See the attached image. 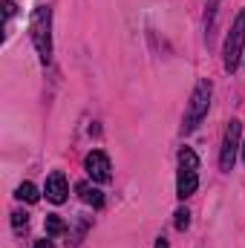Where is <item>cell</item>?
Segmentation results:
<instances>
[{
	"instance_id": "cell-1",
	"label": "cell",
	"mask_w": 245,
	"mask_h": 248,
	"mask_svg": "<svg viewBox=\"0 0 245 248\" xmlns=\"http://www.w3.org/2000/svg\"><path fill=\"white\" fill-rule=\"evenodd\" d=\"M49 26H52V12H49L46 6L35 9L29 29H32V44H35L41 61H49V55H52V35H49Z\"/></svg>"
},
{
	"instance_id": "cell-2",
	"label": "cell",
	"mask_w": 245,
	"mask_h": 248,
	"mask_svg": "<svg viewBox=\"0 0 245 248\" xmlns=\"http://www.w3.org/2000/svg\"><path fill=\"white\" fill-rule=\"evenodd\" d=\"M211 93H214L211 81H199V84L193 87V93H190V101H187V113H184V133L196 130V124L205 119V113H208V104H211Z\"/></svg>"
},
{
	"instance_id": "cell-3",
	"label": "cell",
	"mask_w": 245,
	"mask_h": 248,
	"mask_svg": "<svg viewBox=\"0 0 245 248\" xmlns=\"http://www.w3.org/2000/svg\"><path fill=\"white\" fill-rule=\"evenodd\" d=\"M243 46H245V9L237 15L234 26H231V35L225 41V69L234 72L240 66V58H243Z\"/></svg>"
},
{
	"instance_id": "cell-4",
	"label": "cell",
	"mask_w": 245,
	"mask_h": 248,
	"mask_svg": "<svg viewBox=\"0 0 245 248\" xmlns=\"http://www.w3.org/2000/svg\"><path fill=\"white\" fill-rule=\"evenodd\" d=\"M240 136H243V124L231 119L228 130H225V141H222V153H219V168L222 170H234L237 162V150H240Z\"/></svg>"
},
{
	"instance_id": "cell-5",
	"label": "cell",
	"mask_w": 245,
	"mask_h": 248,
	"mask_svg": "<svg viewBox=\"0 0 245 248\" xmlns=\"http://www.w3.org/2000/svg\"><path fill=\"white\" fill-rule=\"evenodd\" d=\"M84 170H87V176H90L92 182H110V179H113L110 159H107V153H101V150H92V153L84 159Z\"/></svg>"
},
{
	"instance_id": "cell-6",
	"label": "cell",
	"mask_w": 245,
	"mask_h": 248,
	"mask_svg": "<svg viewBox=\"0 0 245 248\" xmlns=\"http://www.w3.org/2000/svg\"><path fill=\"white\" fill-rule=\"evenodd\" d=\"M66 193H69V185H66L63 173H58V170L49 173V179H46V199L61 205V202H66Z\"/></svg>"
},
{
	"instance_id": "cell-7",
	"label": "cell",
	"mask_w": 245,
	"mask_h": 248,
	"mask_svg": "<svg viewBox=\"0 0 245 248\" xmlns=\"http://www.w3.org/2000/svg\"><path fill=\"white\" fill-rule=\"evenodd\" d=\"M196 187H199L196 170H179V182H176V193H179V199L193 196V193H196Z\"/></svg>"
},
{
	"instance_id": "cell-8",
	"label": "cell",
	"mask_w": 245,
	"mask_h": 248,
	"mask_svg": "<svg viewBox=\"0 0 245 248\" xmlns=\"http://www.w3.org/2000/svg\"><path fill=\"white\" fill-rule=\"evenodd\" d=\"M78 193H81V199H84L87 205H92V208H101V205H104V193H101L98 187H92L90 182H81V185H78Z\"/></svg>"
},
{
	"instance_id": "cell-9",
	"label": "cell",
	"mask_w": 245,
	"mask_h": 248,
	"mask_svg": "<svg viewBox=\"0 0 245 248\" xmlns=\"http://www.w3.org/2000/svg\"><path fill=\"white\" fill-rule=\"evenodd\" d=\"M179 165H182V170H199V156L190 147H182L179 150Z\"/></svg>"
},
{
	"instance_id": "cell-10",
	"label": "cell",
	"mask_w": 245,
	"mask_h": 248,
	"mask_svg": "<svg viewBox=\"0 0 245 248\" xmlns=\"http://www.w3.org/2000/svg\"><path fill=\"white\" fill-rule=\"evenodd\" d=\"M17 199H23V202H38L41 199V193H38V187L32 185V182H23V185L17 187V193H15Z\"/></svg>"
},
{
	"instance_id": "cell-11",
	"label": "cell",
	"mask_w": 245,
	"mask_h": 248,
	"mask_svg": "<svg viewBox=\"0 0 245 248\" xmlns=\"http://www.w3.org/2000/svg\"><path fill=\"white\" fill-rule=\"evenodd\" d=\"M63 228H66V225H63L61 217H55V214H49V217H46V234H52V237H55V234H63Z\"/></svg>"
},
{
	"instance_id": "cell-12",
	"label": "cell",
	"mask_w": 245,
	"mask_h": 248,
	"mask_svg": "<svg viewBox=\"0 0 245 248\" xmlns=\"http://www.w3.org/2000/svg\"><path fill=\"white\" fill-rule=\"evenodd\" d=\"M187 225H190V214H187L184 208H179V211H176V228H179V231H184Z\"/></svg>"
},
{
	"instance_id": "cell-13",
	"label": "cell",
	"mask_w": 245,
	"mask_h": 248,
	"mask_svg": "<svg viewBox=\"0 0 245 248\" xmlns=\"http://www.w3.org/2000/svg\"><path fill=\"white\" fill-rule=\"evenodd\" d=\"M26 222H29V217H26L23 211H15V214H12V225H15L17 231H20V228H26Z\"/></svg>"
},
{
	"instance_id": "cell-14",
	"label": "cell",
	"mask_w": 245,
	"mask_h": 248,
	"mask_svg": "<svg viewBox=\"0 0 245 248\" xmlns=\"http://www.w3.org/2000/svg\"><path fill=\"white\" fill-rule=\"evenodd\" d=\"M35 248H55L49 240H41V243H35Z\"/></svg>"
},
{
	"instance_id": "cell-15",
	"label": "cell",
	"mask_w": 245,
	"mask_h": 248,
	"mask_svg": "<svg viewBox=\"0 0 245 248\" xmlns=\"http://www.w3.org/2000/svg\"><path fill=\"white\" fill-rule=\"evenodd\" d=\"M156 248H168V240H165V237H162V240H159V243H156Z\"/></svg>"
},
{
	"instance_id": "cell-16",
	"label": "cell",
	"mask_w": 245,
	"mask_h": 248,
	"mask_svg": "<svg viewBox=\"0 0 245 248\" xmlns=\"http://www.w3.org/2000/svg\"><path fill=\"white\" fill-rule=\"evenodd\" d=\"M243 159H245V144H243Z\"/></svg>"
}]
</instances>
